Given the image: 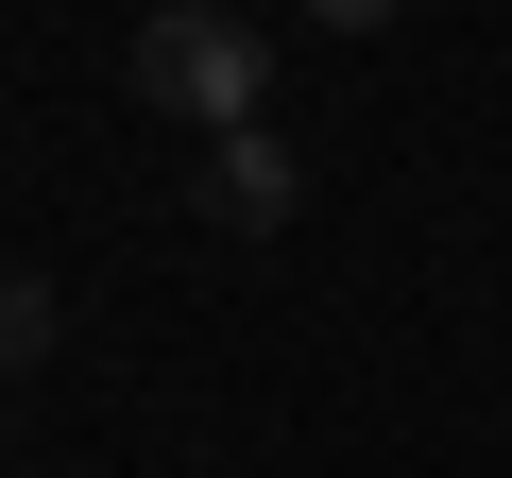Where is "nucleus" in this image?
Segmentation results:
<instances>
[{"mask_svg": "<svg viewBox=\"0 0 512 478\" xmlns=\"http://www.w3.org/2000/svg\"><path fill=\"white\" fill-rule=\"evenodd\" d=\"M52 359V274H0V376Z\"/></svg>", "mask_w": 512, "mask_h": 478, "instance_id": "obj_3", "label": "nucleus"}, {"mask_svg": "<svg viewBox=\"0 0 512 478\" xmlns=\"http://www.w3.org/2000/svg\"><path fill=\"white\" fill-rule=\"evenodd\" d=\"M188 205L222 222V239H274L291 205H308V171H291V137L256 120V137H205V171H188Z\"/></svg>", "mask_w": 512, "mask_h": 478, "instance_id": "obj_2", "label": "nucleus"}, {"mask_svg": "<svg viewBox=\"0 0 512 478\" xmlns=\"http://www.w3.org/2000/svg\"><path fill=\"white\" fill-rule=\"evenodd\" d=\"M308 18H325V35H376V18H393V0H308Z\"/></svg>", "mask_w": 512, "mask_h": 478, "instance_id": "obj_4", "label": "nucleus"}, {"mask_svg": "<svg viewBox=\"0 0 512 478\" xmlns=\"http://www.w3.org/2000/svg\"><path fill=\"white\" fill-rule=\"evenodd\" d=\"M120 86H137V120H188V137H256L274 120V52H256V18H222V0H154Z\"/></svg>", "mask_w": 512, "mask_h": 478, "instance_id": "obj_1", "label": "nucleus"}]
</instances>
